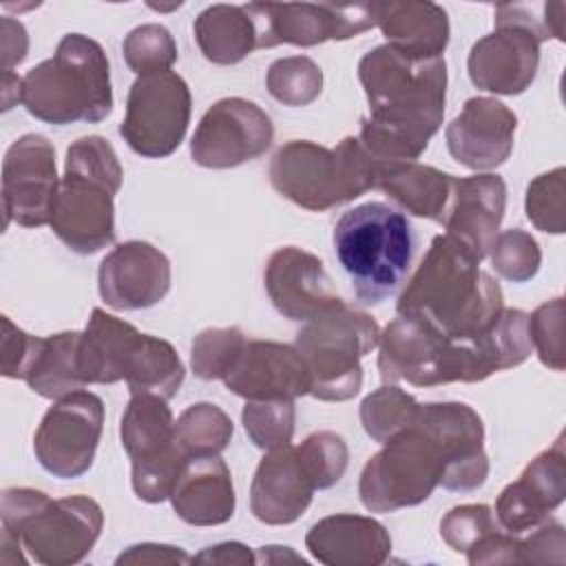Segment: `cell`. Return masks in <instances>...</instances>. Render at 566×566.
<instances>
[{"label": "cell", "instance_id": "6da1fadb", "mask_svg": "<svg viewBox=\"0 0 566 566\" xmlns=\"http://www.w3.org/2000/svg\"><path fill=\"white\" fill-rule=\"evenodd\" d=\"M358 80L369 102L358 139L378 161H416L440 130L447 102L444 57L413 60L389 44L365 53Z\"/></svg>", "mask_w": 566, "mask_h": 566}, {"label": "cell", "instance_id": "7a4b0ae2", "mask_svg": "<svg viewBox=\"0 0 566 566\" xmlns=\"http://www.w3.org/2000/svg\"><path fill=\"white\" fill-rule=\"evenodd\" d=\"M504 310L500 283L451 234L433 237L424 259L398 296L396 312L411 314L449 338L482 334Z\"/></svg>", "mask_w": 566, "mask_h": 566}, {"label": "cell", "instance_id": "3957f363", "mask_svg": "<svg viewBox=\"0 0 566 566\" xmlns=\"http://www.w3.org/2000/svg\"><path fill=\"white\" fill-rule=\"evenodd\" d=\"M0 520V559L4 564L27 562L22 551L44 566L80 564L104 528V511L93 497L66 495L53 500L29 486L2 491Z\"/></svg>", "mask_w": 566, "mask_h": 566}, {"label": "cell", "instance_id": "277c9868", "mask_svg": "<svg viewBox=\"0 0 566 566\" xmlns=\"http://www.w3.org/2000/svg\"><path fill=\"white\" fill-rule=\"evenodd\" d=\"M124 170L106 137L88 135L66 148L51 230L75 254H95L115 241V195Z\"/></svg>", "mask_w": 566, "mask_h": 566}, {"label": "cell", "instance_id": "5b68a950", "mask_svg": "<svg viewBox=\"0 0 566 566\" xmlns=\"http://www.w3.org/2000/svg\"><path fill=\"white\" fill-rule=\"evenodd\" d=\"M22 106L53 126L106 119L113 111V88L102 44L82 33H66L53 57L22 77Z\"/></svg>", "mask_w": 566, "mask_h": 566}, {"label": "cell", "instance_id": "8992f818", "mask_svg": "<svg viewBox=\"0 0 566 566\" xmlns=\"http://www.w3.org/2000/svg\"><path fill=\"white\" fill-rule=\"evenodd\" d=\"M332 243L356 298L363 305H380L402 287L416 237L407 214L389 203L367 201L340 214Z\"/></svg>", "mask_w": 566, "mask_h": 566}, {"label": "cell", "instance_id": "52a82bcc", "mask_svg": "<svg viewBox=\"0 0 566 566\" xmlns=\"http://www.w3.org/2000/svg\"><path fill=\"white\" fill-rule=\"evenodd\" d=\"M378 161L358 137L349 135L336 148L307 139L283 144L270 159L272 188L312 212H327L376 188Z\"/></svg>", "mask_w": 566, "mask_h": 566}, {"label": "cell", "instance_id": "ba28073f", "mask_svg": "<svg viewBox=\"0 0 566 566\" xmlns=\"http://www.w3.org/2000/svg\"><path fill=\"white\" fill-rule=\"evenodd\" d=\"M380 327L367 312L347 303L307 321L294 340L303 356L312 389L310 394L325 402H345L360 391V360L378 347Z\"/></svg>", "mask_w": 566, "mask_h": 566}, {"label": "cell", "instance_id": "9c48e42d", "mask_svg": "<svg viewBox=\"0 0 566 566\" xmlns=\"http://www.w3.org/2000/svg\"><path fill=\"white\" fill-rule=\"evenodd\" d=\"M442 473L444 460L436 440L411 420L367 460L358 495L369 513H394L429 500Z\"/></svg>", "mask_w": 566, "mask_h": 566}, {"label": "cell", "instance_id": "30bf717a", "mask_svg": "<svg viewBox=\"0 0 566 566\" xmlns=\"http://www.w3.org/2000/svg\"><path fill=\"white\" fill-rule=\"evenodd\" d=\"M166 402L153 394H130L119 427L122 447L133 464V491L148 504L170 500L188 460L175 442V418Z\"/></svg>", "mask_w": 566, "mask_h": 566}, {"label": "cell", "instance_id": "8fae6325", "mask_svg": "<svg viewBox=\"0 0 566 566\" xmlns=\"http://www.w3.org/2000/svg\"><path fill=\"white\" fill-rule=\"evenodd\" d=\"M192 97L175 71L142 75L130 84L119 135L128 148L148 159L172 155L188 130Z\"/></svg>", "mask_w": 566, "mask_h": 566}, {"label": "cell", "instance_id": "7c38bea8", "mask_svg": "<svg viewBox=\"0 0 566 566\" xmlns=\"http://www.w3.org/2000/svg\"><path fill=\"white\" fill-rule=\"evenodd\" d=\"M102 427L104 402L97 394L80 389L55 400L33 436L40 467L60 480L84 475L93 467Z\"/></svg>", "mask_w": 566, "mask_h": 566}, {"label": "cell", "instance_id": "4fadbf2b", "mask_svg": "<svg viewBox=\"0 0 566 566\" xmlns=\"http://www.w3.org/2000/svg\"><path fill=\"white\" fill-rule=\"evenodd\" d=\"M248 13L256 24V49L276 44L316 46L327 40H349L376 27L369 4H274L250 2Z\"/></svg>", "mask_w": 566, "mask_h": 566}, {"label": "cell", "instance_id": "5bb4252c", "mask_svg": "<svg viewBox=\"0 0 566 566\" xmlns=\"http://www.w3.org/2000/svg\"><path fill=\"white\" fill-rule=\"evenodd\" d=\"M272 139V119L259 104L223 97L199 119L190 139V155L197 166L226 170L261 157Z\"/></svg>", "mask_w": 566, "mask_h": 566}, {"label": "cell", "instance_id": "9a60e30c", "mask_svg": "<svg viewBox=\"0 0 566 566\" xmlns=\"http://www.w3.org/2000/svg\"><path fill=\"white\" fill-rule=\"evenodd\" d=\"M57 190L53 144L40 133H27L15 139L2 159L4 226L11 221L22 228L51 223Z\"/></svg>", "mask_w": 566, "mask_h": 566}, {"label": "cell", "instance_id": "2e32d148", "mask_svg": "<svg viewBox=\"0 0 566 566\" xmlns=\"http://www.w3.org/2000/svg\"><path fill=\"white\" fill-rule=\"evenodd\" d=\"M413 422L420 424L438 444L444 473L440 484L449 491H475L489 478L484 453V424L475 409L464 402L418 405Z\"/></svg>", "mask_w": 566, "mask_h": 566}, {"label": "cell", "instance_id": "e0dca14e", "mask_svg": "<svg viewBox=\"0 0 566 566\" xmlns=\"http://www.w3.org/2000/svg\"><path fill=\"white\" fill-rule=\"evenodd\" d=\"M172 283L168 256L148 241H124L99 263L102 301L119 312L148 310L166 298Z\"/></svg>", "mask_w": 566, "mask_h": 566}, {"label": "cell", "instance_id": "ac0fdd59", "mask_svg": "<svg viewBox=\"0 0 566 566\" xmlns=\"http://www.w3.org/2000/svg\"><path fill=\"white\" fill-rule=\"evenodd\" d=\"M263 281L274 310L290 321L307 323L345 305L336 294L323 261L296 245H285L272 252Z\"/></svg>", "mask_w": 566, "mask_h": 566}, {"label": "cell", "instance_id": "d6986e66", "mask_svg": "<svg viewBox=\"0 0 566 566\" xmlns=\"http://www.w3.org/2000/svg\"><path fill=\"white\" fill-rule=\"evenodd\" d=\"M566 495V453L564 433L557 436L553 447L537 453L522 475L506 484L495 502L497 524L522 535L548 520Z\"/></svg>", "mask_w": 566, "mask_h": 566}, {"label": "cell", "instance_id": "ffe728a7", "mask_svg": "<svg viewBox=\"0 0 566 566\" xmlns=\"http://www.w3.org/2000/svg\"><path fill=\"white\" fill-rule=\"evenodd\" d=\"M449 336L411 314H396L380 332L378 371L385 385L407 380L413 387L442 385Z\"/></svg>", "mask_w": 566, "mask_h": 566}, {"label": "cell", "instance_id": "44dd1931", "mask_svg": "<svg viewBox=\"0 0 566 566\" xmlns=\"http://www.w3.org/2000/svg\"><path fill=\"white\" fill-rule=\"evenodd\" d=\"M537 69L539 40L515 24H495V31L480 38L467 57L471 84L495 95L524 93Z\"/></svg>", "mask_w": 566, "mask_h": 566}, {"label": "cell", "instance_id": "7402d4cb", "mask_svg": "<svg viewBox=\"0 0 566 566\" xmlns=\"http://www.w3.org/2000/svg\"><path fill=\"white\" fill-rule=\"evenodd\" d=\"M223 385L245 400H296L310 394L312 378L294 345L248 340Z\"/></svg>", "mask_w": 566, "mask_h": 566}, {"label": "cell", "instance_id": "603a6c76", "mask_svg": "<svg viewBox=\"0 0 566 566\" xmlns=\"http://www.w3.org/2000/svg\"><path fill=\"white\" fill-rule=\"evenodd\" d=\"M515 113L493 97H471L444 130L451 157L471 170L502 166L515 139Z\"/></svg>", "mask_w": 566, "mask_h": 566}, {"label": "cell", "instance_id": "cb8c5ba5", "mask_svg": "<svg viewBox=\"0 0 566 566\" xmlns=\"http://www.w3.org/2000/svg\"><path fill=\"white\" fill-rule=\"evenodd\" d=\"M506 210V184L500 175L455 177L440 223L464 243L478 261L486 259Z\"/></svg>", "mask_w": 566, "mask_h": 566}, {"label": "cell", "instance_id": "d4e9b609", "mask_svg": "<svg viewBox=\"0 0 566 566\" xmlns=\"http://www.w3.org/2000/svg\"><path fill=\"white\" fill-rule=\"evenodd\" d=\"M316 486L303 467L296 447L285 444L270 449L250 484V511L270 526H285L296 522L312 504Z\"/></svg>", "mask_w": 566, "mask_h": 566}, {"label": "cell", "instance_id": "484cf974", "mask_svg": "<svg viewBox=\"0 0 566 566\" xmlns=\"http://www.w3.org/2000/svg\"><path fill=\"white\" fill-rule=\"evenodd\" d=\"M305 548L327 566H380L389 559L391 537L374 517L336 513L312 524Z\"/></svg>", "mask_w": 566, "mask_h": 566}, {"label": "cell", "instance_id": "4316f807", "mask_svg": "<svg viewBox=\"0 0 566 566\" xmlns=\"http://www.w3.org/2000/svg\"><path fill=\"white\" fill-rule=\"evenodd\" d=\"M172 511L190 526H219L232 520L237 497L228 464L219 455L188 458L170 493Z\"/></svg>", "mask_w": 566, "mask_h": 566}, {"label": "cell", "instance_id": "83f0119b", "mask_svg": "<svg viewBox=\"0 0 566 566\" xmlns=\"http://www.w3.org/2000/svg\"><path fill=\"white\" fill-rule=\"evenodd\" d=\"M376 27L387 44L413 60L442 57L449 44V18L436 2H371Z\"/></svg>", "mask_w": 566, "mask_h": 566}, {"label": "cell", "instance_id": "f1b7e54d", "mask_svg": "<svg viewBox=\"0 0 566 566\" xmlns=\"http://www.w3.org/2000/svg\"><path fill=\"white\" fill-rule=\"evenodd\" d=\"M142 332L95 307L80 338V376L86 385H113L126 380L130 356Z\"/></svg>", "mask_w": 566, "mask_h": 566}, {"label": "cell", "instance_id": "f546056e", "mask_svg": "<svg viewBox=\"0 0 566 566\" xmlns=\"http://www.w3.org/2000/svg\"><path fill=\"white\" fill-rule=\"evenodd\" d=\"M453 179V175L418 161H387L378 164L376 188L409 214L440 223Z\"/></svg>", "mask_w": 566, "mask_h": 566}, {"label": "cell", "instance_id": "4dcf8cb0", "mask_svg": "<svg viewBox=\"0 0 566 566\" xmlns=\"http://www.w3.org/2000/svg\"><path fill=\"white\" fill-rule=\"evenodd\" d=\"M192 31L212 64H237L256 49V24L245 4H212L197 15Z\"/></svg>", "mask_w": 566, "mask_h": 566}, {"label": "cell", "instance_id": "1f68e13d", "mask_svg": "<svg viewBox=\"0 0 566 566\" xmlns=\"http://www.w3.org/2000/svg\"><path fill=\"white\" fill-rule=\"evenodd\" d=\"M80 338L82 332H60L40 340L38 354L24 382L42 398L60 400L86 387L80 376Z\"/></svg>", "mask_w": 566, "mask_h": 566}, {"label": "cell", "instance_id": "d6a6232c", "mask_svg": "<svg viewBox=\"0 0 566 566\" xmlns=\"http://www.w3.org/2000/svg\"><path fill=\"white\" fill-rule=\"evenodd\" d=\"M184 376V363L168 340L150 334L139 336L126 371L130 394H153L170 400L177 396Z\"/></svg>", "mask_w": 566, "mask_h": 566}, {"label": "cell", "instance_id": "836d02e7", "mask_svg": "<svg viewBox=\"0 0 566 566\" xmlns=\"http://www.w3.org/2000/svg\"><path fill=\"white\" fill-rule=\"evenodd\" d=\"M232 433L230 416L212 402L190 405L175 420V442L186 458L219 455L230 444Z\"/></svg>", "mask_w": 566, "mask_h": 566}, {"label": "cell", "instance_id": "e575fe53", "mask_svg": "<svg viewBox=\"0 0 566 566\" xmlns=\"http://www.w3.org/2000/svg\"><path fill=\"white\" fill-rule=\"evenodd\" d=\"M268 93L283 106H307L323 88V71L307 55H290L270 64L265 73Z\"/></svg>", "mask_w": 566, "mask_h": 566}, {"label": "cell", "instance_id": "d590c367", "mask_svg": "<svg viewBox=\"0 0 566 566\" xmlns=\"http://www.w3.org/2000/svg\"><path fill=\"white\" fill-rule=\"evenodd\" d=\"M418 400L396 385H382L360 402V422L374 442H385L411 424Z\"/></svg>", "mask_w": 566, "mask_h": 566}, {"label": "cell", "instance_id": "8d00e7d4", "mask_svg": "<svg viewBox=\"0 0 566 566\" xmlns=\"http://www.w3.org/2000/svg\"><path fill=\"white\" fill-rule=\"evenodd\" d=\"M248 338L239 327H208L192 340L190 367L201 380H223L237 365Z\"/></svg>", "mask_w": 566, "mask_h": 566}, {"label": "cell", "instance_id": "74e56055", "mask_svg": "<svg viewBox=\"0 0 566 566\" xmlns=\"http://www.w3.org/2000/svg\"><path fill=\"white\" fill-rule=\"evenodd\" d=\"M241 422L254 447L263 451L285 447L294 438V400H248Z\"/></svg>", "mask_w": 566, "mask_h": 566}, {"label": "cell", "instance_id": "f35d334b", "mask_svg": "<svg viewBox=\"0 0 566 566\" xmlns=\"http://www.w3.org/2000/svg\"><path fill=\"white\" fill-rule=\"evenodd\" d=\"M122 53L133 73L137 77L150 73L170 71L177 62V44L170 31L161 24L148 22L135 27L122 42Z\"/></svg>", "mask_w": 566, "mask_h": 566}, {"label": "cell", "instance_id": "ab89813d", "mask_svg": "<svg viewBox=\"0 0 566 566\" xmlns=\"http://www.w3.org/2000/svg\"><path fill=\"white\" fill-rule=\"evenodd\" d=\"M566 170L557 166L544 175H537L528 188L524 199L526 219L542 232L562 234L566 230Z\"/></svg>", "mask_w": 566, "mask_h": 566}, {"label": "cell", "instance_id": "60d3db41", "mask_svg": "<svg viewBox=\"0 0 566 566\" xmlns=\"http://www.w3.org/2000/svg\"><path fill=\"white\" fill-rule=\"evenodd\" d=\"M296 453L307 469L316 491L332 489L338 484L347 471L349 449L340 433L336 431H316L310 433L298 447Z\"/></svg>", "mask_w": 566, "mask_h": 566}, {"label": "cell", "instance_id": "b9f144b4", "mask_svg": "<svg viewBox=\"0 0 566 566\" xmlns=\"http://www.w3.org/2000/svg\"><path fill=\"white\" fill-rule=\"evenodd\" d=\"M489 254L495 272L511 283L531 281L542 265L539 243L531 232L520 228L497 232Z\"/></svg>", "mask_w": 566, "mask_h": 566}, {"label": "cell", "instance_id": "7bdbcfd3", "mask_svg": "<svg viewBox=\"0 0 566 566\" xmlns=\"http://www.w3.org/2000/svg\"><path fill=\"white\" fill-rule=\"evenodd\" d=\"M528 338L544 367L564 369V298L546 301L528 316Z\"/></svg>", "mask_w": 566, "mask_h": 566}, {"label": "cell", "instance_id": "ee69618b", "mask_svg": "<svg viewBox=\"0 0 566 566\" xmlns=\"http://www.w3.org/2000/svg\"><path fill=\"white\" fill-rule=\"evenodd\" d=\"M564 2H513L497 4L493 11L495 24H515L531 31L539 44L555 38L564 40Z\"/></svg>", "mask_w": 566, "mask_h": 566}, {"label": "cell", "instance_id": "f6af8a7d", "mask_svg": "<svg viewBox=\"0 0 566 566\" xmlns=\"http://www.w3.org/2000/svg\"><path fill=\"white\" fill-rule=\"evenodd\" d=\"M497 520L486 504L453 506L440 520V537L453 553H467L482 535L497 528Z\"/></svg>", "mask_w": 566, "mask_h": 566}, {"label": "cell", "instance_id": "bcb514c9", "mask_svg": "<svg viewBox=\"0 0 566 566\" xmlns=\"http://www.w3.org/2000/svg\"><path fill=\"white\" fill-rule=\"evenodd\" d=\"M40 340V336L27 334L9 316H2V376L24 380Z\"/></svg>", "mask_w": 566, "mask_h": 566}, {"label": "cell", "instance_id": "7dc6e473", "mask_svg": "<svg viewBox=\"0 0 566 566\" xmlns=\"http://www.w3.org/2000/svg\"><path fill=\"white\" fill-rule=\"evenodd\" d=\"M564 526L548 517L528 537H520V564H564Z\"/></svg>", "mask_w": 566, "mask_h": 566}, {"label": "cell", "instance_id": "c3c4849f", "mask_svg": "<svg viewBox=\"0 0 566 566\" xmlns=\"http://www.w3.org/2000/svg\"><path fill=\"white\" fill-rule=\"evenodd\" d=\"M115 564H192V555H188L181 546L142 542L122 551Z\"/></svg>", "mask_w": 566, "mask_h": 566}, {"label": "cell", "instance_id": "681fc988", "mask_svg": "<svg viewBox=\"0 0 566 566\" xmlns=\"http://www.w3.org/2000/svg\"><path fill=\"white\" fill-rule=\"evenodd\" d=\"M29 51V35L22 22L4 15L0 20V60H2V73H9L15 64H20L27 57Z\"/></svg>", "mask_w": 566, "mask_h": 566}, {"label": "cell", "instance_id": "f907efd6", "mask_svg": "<svg viewBox=\"0 0 566 566\" xmlns=\"http://www.w3.org/2000/svg\"><path fill=\"white\" fill-rule=\"evenodd\" d=\"M195 564H237V566H248L256 564V555L250 551V546L241 542H221L214 546L203 548L192 557Z\"/></svg>", "mask_w": 566, "mask_h": 566}, {"label": "cell", "instance_id": "816d5d0a", "mask_svg": "<svg viewBox=\"0 0 566 566\" xmlns=\"http://www.w3.org/2000/svg\"><path fill=\"white\" fill-rule=\"evenodd\" d=\"M265 562V564H279V562H301L305 564V559L301 555H296L290 546H261L256 551V564Z\"/></svg>", "mask_w": 566, "mask_h": 566}]
</instances>
